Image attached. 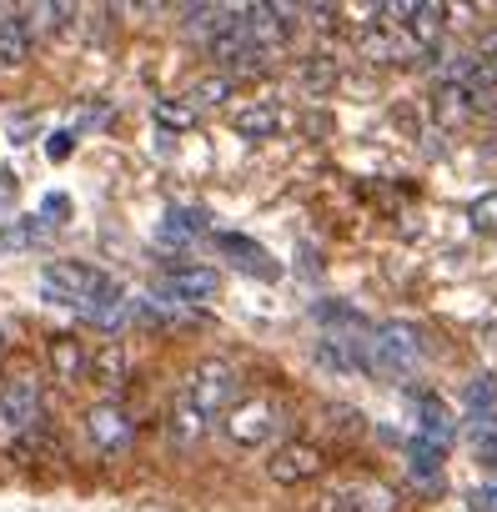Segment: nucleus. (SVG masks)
<instances>
[{
    "label": "nucleus",
    "instance_id": "32",
    "mask_svg": "<svg viewBox=\"0 0 497 512\" xmlns=\"http://www.w3.org/2000/svg\"><path fill=\"white\" fill-rule=\"evenodd\" d=\"M16 201V171H0V211Z\"/></svg>",
    "mask_w": 497,
    "mask_h": 512
},
{
    "label": "nucleus",
    "instance_id": "22",
    "mask_svg": "<svg viewBox=\"0 0 497 512\" xmlns=\"http://www.w3.org/2000/svg\"><path fill=\"white\" fill-rule=\"evenodd\" d=\"M226 96H231V76H206V81H196L186 91V106L191 111H206V106H221Z\"/></svg>",
    "mask_w": 497,
    "mask_h": 512
},
{
    "label": "nucleus",
    "instance_id": "19",
    "mask_svg": "<svg viewBox=\"0 0 497 512\" xmlns=\"http://www.w3.org/2000/svg\"><path fill=\"white\" fill-rule=\"evenodd\" d=\"M201 231H206V216H201V211L171 206V211H166V226H161V241H166V246H186V241H196Z\"/></svg>",
    "mask_w": 497,
    "mask_h": 512
},
{
    "label": "nucleus",
    "instance_id": "26",
    "mask_svg": "<svg viewBox=\"0 0 497 512\" xmlns=\"http://www.w3.org/2000/svg\"><path fill=\"white\" fill-rule=\"evenodd\" d=\"M156 121H161L166 131H191V126H196V111H191L186 101H176V106H171V101H156Z\"/></svg>",
    "mask_w": 497,
    "mask_h": 512
},
{
    "label": "nucleus",
    "instance_id": "2",
    "mask_svg": "<svg viewBox=\"0 0 497 512\" xmlns=\"http://www.w3.org/2000/svg\"><path fill=\"white\" fill-rule=\"evenodd\" d=\"M427 362V342L412 322H382L372 332V347H367V372L387 377V382H407L412 372H422Z\"/></svg>",
    "mask_w": 497,
    "mask_h": 512
},
{
    "label": "nucleus",
    "instance_id": "3",
    "mask_svg": "<svg viewBox=\"0 0 497 512\" xmlns=\"http://www.w3.org/2000/svg\"><path fill=\"white\" fill-rule=\"evenodd\" d=\"M106 287H111V277L86 267V262H46L41 267V297L56 307H71V312L91 307Z\"/></svg>",
    "mask_w": 497,
    "mask_h": 512
},
{
    "label": "nucleus",
    "instance_id": "11",
    "mask_svg": "<svg viewBox=\"0 0 497 512\" xmlns=\"http://www.w3.org/2000/svg\"><path fill=\"white\" fill-rule=\"evenodd\" d=\"M26 16H31V11H0V71H21V66L31 61L36 31H31Z\"/></svg>",
    "mask_w": 497,
    "mask_h": 512
},
{
    "label": "nucleus",
    "instance_id": "23",
    "mask_svg": "<svg viewBox=\"0 0 497 512\" xmlns=\"http://www.w3.org/2000/svg\"><path fill=\"white\" fill-rule=\"evenodd\" d=\"M462 407H467L472 417H487V412L497 407V372H482V377L462 392Z\"/></svg>",
    "mask_w": 497,
    "mask_h": 512
},
{
    "label": "nucleus",
    "instance_id": "18",
    "mask_svg": "<svg viewBox=\"0 0 497 512\" xmlns=\"http://www.w3.org/2000/svg\"><path fill=\"white\" fill-rule=\"evenodd\" d=\"M201 432H206V417H201L186 397H176V407H171V417H166V442H171V447H191Z\"/></svg>",
    "mask_w": 497,
    "mask_h": 512
},
{
    "label": "nucleus",
    "instance_id": "9",
    "mask_svg": "<svg viewBox=\"0 0 497 512\" xmlns=\"http://www.w3.org/2000/svg\"><path fill=\"white\" fill-rule=\"evenodd\" d=\"M86 437H91V447H96L101 457H121V452L131 447L136 427H131L126 407H121L116 397H106V402H96V407L86 412Z\"/></svg>",
    "mask_w": 497,
    "mask_h": 512
},
{
    "label": "nucleus",
    "instance_id": "12",
    "mask_svg": "<svg viewBox=\"0 0 497 512\" xmlns=\"http://www.w3.org/2000/svg\"><path fill=\"white\" fill-rule=\"evenodd\" d=\"M221 287V277L211 267H176L161 277V297H176V302H211Z\"/></svg>",
    "mask_w": 497,
    "mask_h": 512
},
{
    "label": "nucleus",
    "instance_id": "25",
    "mask_svg": "<svg viewBox=\"0 0 497 512\" xmlns=\"http://www.w3.org/2000/svg\"><path fill=\"white\" fill-rule=\"evenodd\" d=\"M472 452L477 462H497V417H472Z\"/></svg>",
    "mask_w": 497,
    "mask_h": 512
},
{
    "label": "nucleus",
    "instance_id": "5",
    "mask_svg": "<svg viewBox=\"0 0 497 512\" xmlns=\"http://www.w3.org/2000/svg\"><path fill=\"white\" fill-rule=\"evenodd\" d=\"M221 432H226V442L231 447H267L277 432H282V402H272V397H246V402H236L226 417H221Z\"/></svg>",
    "mask_w": 497,
    "mask_h": 512
},
{
    "label": "nucleus",
    "instance_id": "29",
    "mask_svg": "<svg viewBox=\"0 0 497 512\" xmlns=\"http://www.w3.org/2000/svg\"><path fill=\"white\" fill-rule=\"evenodd\" d=\"M66 216H71V201H66L61 191H51V196L41 201V221H46V226H61Z\"/></svg>",
    "mask_w": 497,
    "mask_h": 512
},
{
    "label": "nucleus",
    "instance_id": "30",
    "mask_svg": "<svg viewBox=\"0 0 497 512\" xmlns=\"http://www.w3.org/2000/svg\"><path fill=\"white\" fill-rule=\"evenodd\" d=\"M76 151V131H56V136H46V156L51 161H66Z\"/></svg>",
    "mask_w": 497,
    "mask_h": 512
},
{
    "label": "nucleus",
    "instance_id": "15",
    "mask_svg": "<svg viewBox=\"0 0 497 512\" xmlns=\"http://www.w3.org/2000/svg\"><path fill=\"white\" fill-rule=\"evenodd\" d=\"M216 246H221V251L231 256V262H236L241 272H257V277H267V282H272V277L282 272V267L272 262V256H267V251H262L257 241H246V236H231V231H226V236H216Z\"/></svg>",
    "mask_w": 497,
    "mask_h": 512
},
{
    "label": "nucleus",
    "instance_id": "10",
    "mask_svg": "<svg viewBox=\"0 0 497 512\" xmlns=\"http://www.w3.org/2000/svg\"><path fill=\"white\" fill-rule=\"evenodd\" d=\"M46 362H51L56 382H66V387H76V382L91 377V352H86V342L71 337V332H56V337L46 342Z\"/></svg>",
    "mask_w": 497,
    "mask_h": 512
},
{
    "label": "nucleus",
    "instance_id": "1",
    "mask_svg": "<svg viewBox=\"0 0 497 512\" xmlns=\"http://www.w3.org/2000/svg\"><path fill=\"white\" fill-rule=\"evenodd\" d=\"M46 427V402H41V382L36 372H6L0 382V447L16 452L21 442H31Z\"/></svg>",
    "mask_w": 497,
    "mask_h": 512
},
{
    "label": "nucleus",
    "instance_id": "21",
    "mask_svg": "<svg viewBox=\"0 0 497 512\" xmlns=\"http://www.w3.org/2000/svg\"><path fill=\"white\" fill-rule=\"evenodd\" d=\"M432 111H437V121H442V126H462V121H467L477 106H472V96H467L462 86H442Z\"/></svg>",
    "mask_w": 497,
    "mask_h": 512
},
{
    "label": "nucleus",
    "instance_id": "13",
    "mask_svg": "<svg viewBox=\"0 0 497 512\" xmlns=\"http://www.w3.org/2000/svg\"><path fill=\"white\" fill-rule=\"evenodd\" d=\"M76 317H86V322H91V327H101V332H121V327H126V317H131V302H126V292L111 282V287H106L91 307H81Z\"/></svg>",
    "mask_w": 497,
    "mask_h": 512
},
{
    "label": "nucleus",
    "instance_id": "27",
    "mask_svg": "<svg viewBox=\"0 0 497 512\" xmlns=\"http://www.w3.org/2000/svg\"><path fill=\"white\" fill-rule=\"evenodd\" d=\"M467 221L477 231H497V191H482L472 206H467Z\"/></svg>",
    "mask_w": 497,
    "mask_h": 512
},
{
    "label": "nucleus",
    "instance_id": "16",
    "mask_svg": "<svg viewBox=\"0 0 497 512\" xmlns=\"http://www.w3.org/2000/svg\"><path fill=\"white\" fill-rule=\"evenodd\" d=\"M231 126H236V136H246V141H267V136L282 131V111L267 106V101H257V106H241V111L231 116Z\"/></svg>",
    "mask_w": 497,
    "mask_h": 512
},
{
    "label": "nucleus",
    "instance_id": "17",
    "mask_svg": "<svg viewBox=\"0 0 497 512\" xmlns=\"http://www.w3.org/2000/svg\"><path fill=\"white\" fill-rule=\"evenodd\" d=\"M337 81H342V71H337V61H332V56H307V61L297 66V86H302L312 101L332 96V91H337Z\"/></svg>",
    "mask_w": 497,
    "mask_h": 512
},
{
    "label": "nucleus",
    "instance_id": "14",
    "mask_svg": "<svg viewBox=\"0 0 497 512\" xmlns=\"http://www.w3.org/2000/svg\"><path fill=\"white\" fill-rule=\"evenodd\" d=\"M126 342H101L96 352H91V382L101 387V392H121V382H126Z\"/></svg>",
    "mask_w": 497,
    "mask_h": 512
},
{
    "label": "nucleus",
    "instance_id": "31",
    "mask_svg": "<svg viewBox=\"0 0 497 512\" xmlns=\"http://www.w3.org/2000/svg\"><path fill=\"white\" fill-rule=\"evenodd\" d=\"M477 56H482V66L497 76V26H492V31H482V51H477Z\"/></svg>",
    "mask_w": 497,
    "mask_h": 512
},
{
    "label": "nucleus",
    "instance_id": "6",
    "mask_svg": "<svg viewBox=\"0 0 497 512\" xmlns=\"http://www.w3.org/2000/svg\"><path fill=\"white\" fill-rule=\"evenodd\" d=\"M387 16V6H377L362 26H357V51L372 61V66H417V46L392 26V21H382Z\"/></svg>",
    "mask_w": 497,
    "mask_h": 512
},
{
    "label": "nucleus",
    "instance_id": "8",
    "mask_svg": "<svg viewBox=\"0 0 497 512\" xmlns=\"http://www.w3.org/2000/svg\"><path fill=\"white\" fill-rule=\"evenodd\" d=\"M322 472H327V447H317V442H307V437H292V442H282V447L267 457V477L282 482V487L312 482V477H322Z\"/></svg>",
    "mask_w": 497,
    "mask_h": 512
},
{
    "label": "nucleus",
    "instance_id": "20",
    "mask_svg": "<svg viewBox=\"0 0 497 512\" xmlns=\"http://www.w3.org/2000/svg\"><path fill=\"white\" fill-rule=\"evenodd\" d=\"M452 432H457V422H452V412L437 402V397H422V422H417V437H432V442H452Z\"/></svg>",
    "mask_w": 497,
    "mask_h": 512
},
{
    "label": "nucleus",
    "instance_id": "33",
    "mask_svg": "<svg viewBox=\"0 0 497 512\" xmlns=\"http://www.w3.org/2000/svg\"><path fill=\"white\" fill-rule=\"evenodd\" d=\"M482 497H487V507H492V512H497V482H492V487H487V492H482Z\"/></svg>",
    "mask_w": 497,
    "mask_h": 512
},
{
    "label": "nucleus",
    "instance_id": "24",
    "mask_svg": "<svg viewBox=\"0 0 497 512\" xmlns=\"http://www.w3.org/2000/svg\"><path fill=\"white\" fill-rule=\"evenodd\" d=\"M46 236V221L41 216H21V221H11V226H0V246H31V241H41Z\"/></svg>",
    "mask_w": 497,
    "mask_h": 512
},
{
    "label": "nucleus",
    "instance_id": "28",
    "mask_svg": "<svg viewBox=\"0 0 497 512\" xmlns=\"http://www.w3.org/2000/svg\"><path fill=\"white\" fill-rule=\"evenodd\" d=\"M31 16H41V26H46V31H66V26H71V16H76V6H36Z\"/></svg>",
    "mask_w": 497,
    "mask_h": 512
},
{
    "label": "nucleus",
    "instance_id": "7",
    "mask_svg": "<svg viewBox=\"0 0 497 512\" xmlns=\"http://www.w3.org/2000/svg\"><path fill=\"white\" fill-rule=\"evenodd\" d=\"M317 512H397V492L387 482H372V477H352V482H337L317 497Z\"/></svg>",
    "mask_w": 497,
    "mask_h": 512
},
{
    "label": "nucleus",
    "instance_id": "4",
    "mask_svg": "<svg viewBox=\"0 0 497 512\" xmlns=\"http://www.w3.org/2000/svg\"><path fill=\"white\" fill-rule=\"evenodd\" d=\"M181 397H186L201 417H226V412L236 407V367L221 362V357L196 362L191 377H186V387H181Z\"/></svg>",
    "mask_w": 497,
    "mask_h": 512
}]
</instances>
